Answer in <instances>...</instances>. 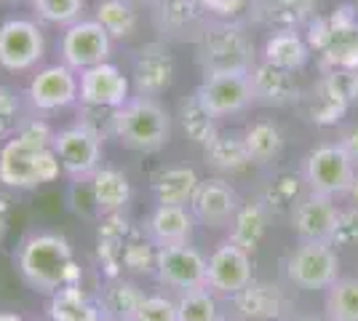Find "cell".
I'll list each match as a JSON object with an SVG mask.
<instances>
[{
	"label": "cell",
	"instance_id": "1",
	"mask_svg": "<svg viewBox=\"0 0 358 321\" xmlns=\"http://www.w3.org/2000/svg\"><path fill=\"white\" fill-rule=\"evenodd\" d=\"M54 131L41 118H24L11 139L0 148V185L35 190L59 177V158L51 148Z\"/></svg>",
	"mask_w": 358,
	"mask_h": 321
},
{
	"label": "cell",
	"instance_id": "2",
	"mask_svg": "<svg viewBox=\"0 0 358 321\" xmlns=\"http://www.w3.org/2000/svg\"><path fill=\"white\" fill-rule=\"evenodd\" d=\"M14 265L32 292L48 297L62 287L75 284L78 276L70 241L51 230H35L24 236L14 252Z\"/></svg>",
	"mask_w": 358,
	"mask_h": 321
},
{
	"label": "cell",
	"instance_id": "3",
	"mask_svg": "<svg viewBox=\"0 0 358 321\" xmlns=\"http://www.w3.org/2000/svg\"><path fill=\"white\" fill-rule=\"evenodd\" d=\"M195 59L201 64L203 76L214 73H249L254 59V41L243 24L214 19L206 22L203 30L195 38Z\"/></svg>",
	"mask_w": 358,
	"mask_h": 321
},
{
	"label": "cell",
	"instance_id": "4",
	"mask_svg": "<svg viewBox=\"0 0 358 321\" xmlns=\"http://www.w3.org/2000/svg\"><path fill=\"white\" fill-rule=\"evenodd\" d=\"M113 137L126 150L134 153H158L171 139V115L155 97H131L115 110Z\"/></svg>",
	"mask_w": 358,
	"mask_h": 321
},
{
	"label": "cell",
	"instance_id": "5",
	"mask_svg": "<svg viewBox=\"0 0 358 321\" xmlns=\"http://www.w3.org/2000/svg\"><path fill=\"white\" fill-rule=\"evenodd\" d=\"M302 177L313 193L321 196H343L356 183V164L348 155L340 142L334 145H321L308 153L302 164Z\"/></svg>",
	"mask_w": 358,
	"mask_h": 321
},
{
	"label": "cell",
	"instance_id": "6",
	"mask_svg": "<svg viewBox=\"0 0 358 321\" xmlns=\"http://www.w3.org/2000/svg\"><path fill=\"white\" fill-rule=\"evenodd\" d=\"M286 276L305 292L329 290L340 276V257L327 241H299L286 257Z\"/></svg>",
	"mask_w": 358,
	"mask_h": 321
},
{
	"label": "cell",
	"instance_id": "7",
	"mask_svg": "<svg viewBox=\"0 0 358 321\" xmlns=\"http://www.w3.org/2000/svg\"><path fill=\"white\" fill-rule=\"evenodd\" d=\"M45 57L43 27L32 19H6L0 24V67L8 73L35 70Z\"/></svg>",
	"mask_w": 358,
	"mask_h": 321
},
{
	"label": "cell",
	"instance_id": "8",
	"mask_svg": "<svg viewBox=\"0 0 358 321\" xmlns=\"http://www.w3.org/2000/svg\"><path fill=\"white\" fill-rule=\"evenodd\" d=\"M110 54H113V38L96 19H78L62 32L59 57L75 73L110 62Z\"/></svg>",
	"mask_w": 358,
	"mask_h": 321
},
{
	"label": "cell",
	"instance_id": "9",
	"mask_svg": "<svg viewBox=\"0 0 358 321\" xmlns=\"http://www.w3.org/2000/svg\"><path fill=\"white\" fill-rule=\"evenodd\" d=\"M80 94V80L73 67H67L64 62L57 64H45L41 70H35V76L27 83V105L35 113H57L78 102Z\"/></svg>",
	"mask_w": 358,
	"mask_h": 321
},
{
	"label": "cell",
	"instance_id": "10",
	"mask_svg": "<svg viewBox=\"0 0 358 321\" xmlns=\"http://www.w3.org/2000/svg\"><path fill=\"white\" fill-rule=\"evenodd\" d=\"M51 148L59 158L62 171H67L73 180L91 177L99 169V161H102V137L83 123H75V126L54 131Z\"/></svg>",
	"mask_w": 358,
	"mask_h": 321
},
{
	"label": "cell",
	"instance_id": "11",
	"mask_svg": "<svg viewBox=\"0 0 358 321\" xmlns=\"http://www.w3.org/2000/svg\"><path fill=\"white\" fill-rule=\"evenodd\" d=\"M195 99L209 110L214 118L238 115L254 102L249 73H214L203 76L201 86L195 89Z\"/></svg>",
	"mask_w": 358,
	"mask_h": 321
},
{
	"label": "cell",
	"instance_id": "12",
	"mask_svg": "<svg viewBox=\"0 0 358 321\" xmlns=\"http://www.w3.org/2000/svg\"><path fill=\"white\" fill-rule=\"evenodd\" d=\"M155 276L169 290H203L206 287V257L190 244L166 246L155 252Z\"/></svg>",
	"mask_w": 358,
	"mask_h": 321
},
{
	"label": "cell",
	"instance_id": "13",
	"mask_svg": "<svg viewBox=\"0 0 358 321\" xmlns=\"http://www.w3.org/2000/svg\"><path fill=\"white\" fill-rule=\"evenodd\" d=\"M78 80H80V94H78L80 105L118 110L131 99V80L113 62H102L89 70H80Z\"/></svg>",
	"mask_w": 358,
	"mask_h": 321
},
{
	"label": "cell",
	"instance_id": "14",
	"mask_svg": "<svg viewBox=\"0 0 358 321\" xmlns=\"http://www.w3.org/2000/svg\"><path fill=\"white\" fill-rule=\"evenodd\" d=\"M252 284V257L246 249L227 241L206 260V287L217 294H241Z\"/></svg>",
	"mask_w": 358,
	"mask_h": 321
},
{
	"label": "cell",
	"instance_id": "15",
	"mask_svg": "<svg viewBox=\"0 0 358 321\" xmlns=\"http://www.w3.org/2000/svg\"><path fill=\"white\" fill-rule=\"evenodd\" d=\"M343 214L334 206L331 196L308 193L292 212V228L299 236V241H327L331 244L340 236Z\"/></svg>",
	"mask_w": 358,
	"mask_h": 321
},
{
	"label": "cell",
	"instance_id": "16",
	"mask_svg": "<svg viewBox=\"0 0 358 321\" xmlns=\"http://www.w3.org/2000/svg\"><path fill=\"white\" fill-rule=\"evenodd\" d=\"M238 209V196L224 180H201L193 201H190V212H193L195 222L211 230L230 228Z\"/></svg>",
	"mask_w": 358,
	"mask_h": 321
},
{
	"label": "cell",
	"instance_id": "17",
	"mask_svg": "<svg viewBox=\"0 0 358 321\" xmlns=\"http://www.w3.org/2000/svg\"><path fill=\"white\" fill-rule=\"evenodd\" d=\"M358 99V70H329L315 86L313 115L315 123H334Z\"/></svg>",
	"mask_w": 358,
	"mask_h": 321
},
{
	"label": "cell",
	"instance_id": "18",
	"mask_svg": "<svg viewBox=\"0 0 358 321\" xmlns=\"http://www.w3.org/2000/svg\"><path fill=\"white\" fill-rule=\"evenodd\" d=\"M134 89L145 97H161L174 83V57L164 43H148L134 57Z\"/></svg>",
	"mask_w": 358,
	"mask_h": 321
},
{
	"label": "cell",
	"instance_id": "19",
	"mask_svg": "<svg viewBox=\"0 0 358 321\" xmlns=\"http://www.w3.org/2000/svg\"><path fill=\"white\" fill-rule=\"evenodd\" d=\"M195 228V217L190 206H169V204H158L152 214L145 222V236L155 249H166V246L190 244Z\"/></svg>",
	"mask_w": 358,
	"mask_h": 321
},
{
	"label": "cell",
	"instance_id": "20",
	"mask_svg": "<svg viewBox=\"0 0 358 321\" xmlns=\"http://www.w3.org/2000/svg\"><path fill=\"white\" fill-rule=\"evenodd\" d=\"M249 80H252V92L254 102L268 107H284L292 105L297 99L299 86L294 80V73L281 70L270 62H257L252 70H249Z\"/></svg>",
	"mask_w": 358,
	"mask_h": 321
},
{
	"label": "cell",
	"instance_id": "21",
	"mask_svg": "<svg viewBox=\"0 0 358 321\" xmlns=\"http://www.w3.org/2000/svg\"><path fill=\"white\" fill-rule=\"evenodd\" d=\"M152 16H155L158 30L174 38H187V35L198 38V32L206 24L203 22L206 14L198 6V0H155Z\"/></svg>",
	"mask_w": 358,
	"mask_h": 321
},
{
	"label": "cell",
	"instance_id": "22",
	"mask_svg": "<svg viewBox=\"0 0 358 321\" xmlns=\"http://www.w3.org/2000/svg\"><path fill=\"white\" fill-rule=\"evenodd\" d=\"M259 22L275 30H297L315 16L318 0H252Z\"/></svg>",
	"mask_w": 358,
	"mask_h": 321
},
{
	"label": "cell",
	"instance_id": "23",
	"mask_svg": "<svg viewBox=\"0 0 358 321\" xmlns=\"http://www.w3.org/2000/svg\"><path fill=\"white\" fill-rule=\"evenodd\" d=\"M262 59L275 64V67H281V70L297 73L310 59V46H308V41L297 30H278L265 41Z\"/></svg>",
	"mask_w": 358,
	"mask_h": 321
},
{
	"label": "cell",
	"instance_id": "24",
	"mask_svg": "<svg viewBox=\"0 0 358 321\" xmlns=\"http://www.w3.org/2000/svg\"><path fill=\"white\" fill-rule=\"evenodd\" d=\"M91 190H94L96 209H99L102 217L118 214L131 201V183H129V177L123 171H118V169H110V166L96 169L91 174Z\"/></svg>",
	"mask_w": 358,
	"mask_h": 321
},
{
	"label": "cell",
	"instance_id": "25",
	"mask_svg": "<svg viewBox=\"0 0 358 321\" xmlns=\"http://www.w3.org/2000/svg\"><path fill=\"white\" fill-rule=\"evenodd\" d=\"M198 174L187 166L164 169L161 174H155L152 180V196L158 204H169V206H190L195 190H198Z\"/></svg>",
	"mask_w": 358,
	"mask_h": 321
},
{
	"label": "cell",
	"instance_id": "26",
	"mask_svg": "<svg viewBox=\"0 0 358 321\" xmlns=\"http://www.w3.org/2000/svg\"><path fill=\"white\" fill-rule=\"evenodd\" d=\"M51 321H102V311L78 284H67L51 294L48 303Z\"/></svg>",
	"mask_w": 358,
	"mask_h": 321
},
{
	"label": "cell",
	"instance_id": "27",
	"mask_svg": "<svg viewBox=\"0 0 358 321\" xmlns=\"http://www.w3.org/2000/svg\"><path fill=\"white\" fill-rule=\"evenodd\" d=\"M203 150H206V164L217 171H224V174L243 171L252 164L243 134H220L217 131V137L211 139Z\"/></svg>",
	"mask_w": 358,
	"mask_h": 321
},
{
	"label": "cell",
	"instance_id": "28",
	"mask_svg": "<svg viewBox=\"0 0 358 321\" xmlns=\"http://www.w3.org/2000/svg\"><path fill=\"white\" fill-rule=\"evenodd\" d=\"M94 19L110 32L113 41H126L139 27V14L131 0H99Z\"/></svg>",
	"mask_w": 358,
	"mask_h": 321
},
{
	"label": "cell",
	"instance_id": "29",
	"mask_svg": "<svg viewBox=\"0 0 358 321\" xmlns=\"http://www.w3.org/2000/svg\"><path fill=\"white\" fill-rule=\"evenodd\" d=\"M243 142L252 164H270L275 161L284 150V137L278 131V126L270 121H257L243 131Z\"/></svg>",
	"mask_w": 358,
	"mask_h": 321
},
{
	"label": "cell",
	"instance_id": "30",
	"mask_svg": "<svg viewBox=\"0 0 358 321\" xmlns=\"http://www.w3.org/2000/svg\"><path fill=\"white\" fill-rule=\"evenodd\" d=\"M179 123H182V131L187 134V139H193L201 148H206L211 139L217 137V118L195 99V94L179 105Z\"/></svg>",
	"mask_w": 358,
	"mask_h": 321
},
{
	"label": "cell",
	"instance_id": "31",
	"mask_svg": "<svg viewBox=\"0 0 358 321\" xmlns=\"http://www.w3.org/2000/svg\"><path fill=\"white\" fill-rule=\"evenodd\" d=\"M265 228H268V214L259 204L241 206L233 225H230V241L249 252L259 244V238L265 236Z\"/></svg>",
	"mask_w": 358,
	"mask_h": 321
},
{
	"label": "cell",
	"instance_id": "32",
	"mask_svg": "<svg viewBox=\"0 0 358 321\" xmlns=\"http://www.w3.org/2000/svg\"><path fill=\"white\" fill-rule=\"evenodd\" d=\"M329 321H358V278H337L327 290Z\"/></svg>",
	"mask_w": 358,
	"mask_h": 321
},
{
	"label": "cell",
	"instance_id": "33",
	"mask_svg": "<svg viewBox=\"0 0 358 321\" xmlns=\"http://www.w3.org/2000/svg\"><path fill=\"white\" fill-rule=\"evenodd\" d=\"M38 22L54 27H70L78 19H83L86 0H30Z\"/></svg>",
	"mask_w": 358,
	"mask_h": 321
},
{
	"label": "cell",
	"instance_id": "34",
	"mask_svg": "<svg viewBox=\"0 0 358 321\" xmlns=\"http://www.w3.org/2000/svg\"><path fill=\"white\" fill-rule=\"evenodd\" d=\"M177 319L179 321H220V308H217V300L209 294V287L182 292L177 300Z\"/></svg>",
	"mask_w": 358,
	"mask_h": 321
},
{
	"label": "cell",
	"instance_id": "35",
	"mask_svg": "<svg viewBox=\"0 0 358 321\" xmlns=\"http://www.w3.org/2000/svg\"><path fill=\"white\" fill-rule=\"evenodd\" d=\"M22 123H24V110L19 94L8 86H0V139H11Z\"/></svg>",
	"mask_w": 358,
	"mask_h": 321
},
{
	"label": "cell",
	"instance_id": "36",
	"mask_svg": "<svg viewBox=\"0 0 358 321\" xmlns=\"http://www.w3.org/2000/svg\"><path fill=\"white\" fill-rule=\"evenodd\" d=\"M129 321H179L177 303L169 300V297H161V294L142 297L134 311H131Z\"/></svg>",
	"mask_w": 358,
	"mask_h": 321
},
{
	"label": "cell",
	"instance_id": "37",
	"mask_svg": "<svg viewBox=\"0 0 358 321\" xmlns=\"http://www.w3.org/2000/svg\"><path fill=\"white\" fill-rule=\"evenodd\" d=\"M198 6H201L203 14L211 16V19L233 22V19H238V16L249 8V0H198Z\"/></svg>",
	"mask_w": 358,
	"mask_h": 321
},
{
	"label": "cell",
	"instance_id": "38",
	"mask_svg": "<svg viewBox=\"0 0 358 321\" xmlns=\"http://www.w3.org/2000/svg\"><path fill=\"white\" fill-rule=\"evenodd\" d=\"M340 145L348 150V155L353 158V164L358 166V123H356V126H350V129H345Z\"/></svg>",
	"mask_w": 358,
	"mask_h": 321
},
{
	"label": "cell",
	"instance_id": "39",
	"mask_svg": "<svg viewBox=\"0 0 358 321\" xmlns=\"http://www.w3.org/2000/svg\"><path fill=\"white\" fill-rule=\"evenodd\" d=\"M0 321H27V319L19 316V313H0Z\"/></svg>",
	"mask_w": 358,
	"mask_h": 321
},
{
	"label": "cell",
	"instance_id": "40",
	"mask_svg": "<svg viewBox=\"0 0 358 321\" xmlns=\"http://www.w3.org/2000/svg\"><path fill=\"white\" fill-rule=\"evenodd\" d=\"M3 233H6V206L0 204V238H3Z\"/></svg>",
	"mask_w": 358,
	"mask_h": 321
},
{
	"label": "cell",
	"instance_id": "41",
	"mask_svg": "<svg viewBox=\"0 0 358 321\" xmlns=\"http://www.w3.org/2000/svg\"><path fill=\"white\" fill-rule=\"evenodd\" d=\"M348 193H353V199H356V206H358V180H356V183H353V187H350Z\"/></svg>",
	"mask_w": 358,
	"mask_h": 321
},
{
	"label": "cell",
	"instance_id": "42",
	"mask_svg": "<svg viewBox=\"0 0 358 321\" xmlns=\"http://www.w3.org/2000/svg\"><path fill=\"white\" fill-rule=\"evenodd\" d=\"M0 3H22V0H0Z\"/></svg>",
	"mask_w": 358,
	"mask_h": 321
},
{
	"label": "cell",
	"instance_id": "43",
	"mask_svg": "<svg viewBox=\"0 0 358 321\" xmlns=\"http://www.w3.org/2000/svg\"><path fill=\"white\" fill-rule=\"evenodd\" d=\"M348 3H350V6H358V0H348Z\"/></svg>",
	"mask_w": 358,
	"mask_h": 321
},
{
	"label": "cell",
	"instance_id": "44",
	"mask_svg": "<svg viewBox=\"0 0 358 321\" xmlns=\"http://www.w3.org/2000/svg\"><path fill=\"white\" fill-rule=\"evenodd\" d=\"M305 321H313V319H305Z\"/></svg>",
	"mask_w": 358,
	"mask_h": 321
}]
</instances>
